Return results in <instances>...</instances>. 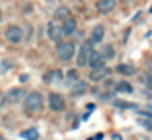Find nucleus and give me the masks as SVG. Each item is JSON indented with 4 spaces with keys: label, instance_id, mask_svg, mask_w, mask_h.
Instances as JSON below:
<instances>
[{
    "label": "nucleus",
    "instance_id": "f257e3e1",
    "mask_svg": "<svg viewBox=\"0 0 152 140\" xmlns=\"http://www.w3.org/2000/svg\"><path fill=\"white\" fill-rule=\"evenodd\" d=\"M23 107H25V112L26 114L39 112L41 107H43V94L38 93V91H31V93H28L26 98H25Z\"/></svg>",
    "mask_w": 152,
    "mask_h": 140
},
{
    "label": "nucleus",
    "instance_id": "f03ea898",
    "mask_svg": "<svg viewBox=\"0 0 152 140\" xmlns=\"http://www.w3.org/2000/svg\"><path fill=\"white\" fill-rule=\"evenodd\" d=\"M56 52H57V57H59L61 60L67 62V60H70V59L74 57V54H75V46H74V42H70V41H62V42L57 44Z\"/></svg>",
    "mask_w": 152,
    "mask_h": 140
},
{
    "label": "nucleus",
    "instance_id": "7ed1b4c3",
    "mask_svg": "<svg viewBox=\"0 0 152 140\" xmlns=\"http://www.w3.org/2000/svg\"><path fill=\"white\" fill-rule=\"evenodd\" d=\"M5 38H7L8 42H12V44H20L21 39H23V29L17 25H10L5 29Z\"/></svg>",
    "mask_w": 152,
    "mask_h": 140
},
{
    "label": "nucleus",
    "instance_id": "20e7f679",
    "mask_svg": "<svg viewBox=\"0 0 152 140\" xmlns=\"http://www.w3.org/2000/svg\"><path fill=\"white\" fill-rule=\"evenodd\" d=\"M93 51V44H92V41H85L82 46H80V49H79V55H77V65L79 67H83V65H87V60H88V55H90V52Z\"/></svg>",
    "mask_w": 152,
    "mask_h": 140
},
{
    "label": "nucleus",
    "instance_id": "39448f33",
    "mask_svg": "<svg viewBox=\"0 0 152 140\" xmlns=\"http://www.w3.org/2000/svg\"><path fill=\"white\" fill-rule=\"evenodd\" d=\"M48 104H49V109L54 111V112H59L66 107V101H64L62 94L54 93V91L49 93V96H48Z\"/></svg>",
    "mask_w": 152,
    "mask_h": 140
},
{
    "label": "nucleus",
    "instance_id": "423d86ee",
    "mask_svg": "<svg viewBox=\"0 0 152 140\" xmlns=\"http://www.w3.org/2000/svg\"><path fill=\"white\" fill-rule=\"evenodd\" d=\"M48 36H49V39L53 42H61V39H62V29H61V26L57 25L56 21H49L48 23Z\"/></svg>",
    "mask_w": 152,
    "mask_h": 140
},
{
    "label": "nucleus",
    "instance_id": "0eeeda50",
    "mask_svg": "<svg viewBox=\"0 0 152 140\" xmlns=\"http://www.w3.org/2000/svg\"><path fill=\"white\" fill-rule=\"evenodd\" d=\"M25 96V90L23 88H12V90L7 91L5 94V103H10V104H17L18 101H21Z\"/></svg>",
    "mask_w": 152,
    "mask_h": 140
},
{
    "label": "nucleus",
    "instance_id": "6e6552de",
    "mask_svg": "<svg viewBox=\"0 0 152 140\" xmlns=\"http://www.w3.org/2000/svg\"><path fill=\"white\" fill-rule=\"evenodd\" d=\"M87 65H88L90 68H98V67H103V65H105V59H103V55L100 54L98 51H95V49H93V51L90 52V55H88Z\"/></svg>",
    "mask_w": 152,
    "mask_h": 140
},
{
    "label": "nucleus",
    "instance_id": "1a4fd4ad",
    "mask_svg": "<svg viewBox=\"0 0 152 140\" xmlns=\"http://www.w3.org/2000/svg\"><path fill=\"white\" fill-rule=\"evenodd\" d=\"M61 29H62V34H64V36L74 34V33H75V29H77V21L69 15L67 18L62 20V26H61Z\"/></svg>",
    "mask_w": 152,
    "mask_h": 140
},
{
    "label": "nucleus",
    "instance_id": "9d476101",
    "mask_svg": "<svg viewBox=\"0 0 152 140\" xmlns=\"http://www.w3.org/2000/svg\"><path fill=\"white\" fill-rule=\"evenodd\" d=\"M116 8V0H98L96 2V10H98L102 15L113 12Z\"/></svg>",
    "mask_w": 152,
    "mask_h": 140
},
{
    "label": "nucleus",
    "instance_id": "9b49d317",
    "mask_svg": "<svg viewBox=\"0 0 152 140\" xmlns=\"http://www.w3.org/2000/svg\"><path fill=\"white\" fill-rule=\"evenodd\" d=\"M110 75V68H106L105 65L103 67H98V68H92L90 72V80L92 81H102L103 78H106Z\"/></svg>",
    "mask_w": 152,
    "mask_h": 140
},
{
    "label": "nucleus",
    "instance_id": "f8f14e48",
    "mask_svg": "<svg viewBox=\"0 0 152 140\" xmlns=\"http://www.w3.org/2000/svg\"><path fill=\"white\" fill-rule=\"evenodd\" d=\"M103 36H105V28H103V25H95L92 29V33H90V41H92V44L102 42Z\"/></svg>",
    "mask_w": 152,
    "mask_h": 140
},
{
    "label": "nucleus",
    "instance_id": "ddd939ff",
    "mask_svg": "<svg viewBox=\"0 0 152 140\" xmlns=\"http://www.w3.org/2000/svg\"><path fill=\"white\" fill-rule=\"evenodd\" d=\"M87 90H88V85H87V81L79 80L72 88H70V94L77 98V96H82L83 93H87Z\"/></svg>",
    "mask_w": 152,
    "mask_h": 140
},
{
    "label": "nucleus",
    "instance_id": "4468645a",
    "mask_svg": "<svg viewBox=\"0 0 152 140\" xmlns=\"http://www.w3.org/2000/svg\"><path fill=\"white\" fill-rule=\"evenodd\" d=\"M116 70L121 75H126V77H132V75L136 73V67L131 64H119L118 67H116Z\"/></svg>",
    "mask_w": 152,
    "mask_h": 140
},
{
    "label": "nucleus",
    "instance_id": "2eb2a0df",
    "mask_svg": "<svg viewBox=\"0 0 152 140\" xmlns=\"http://www.w3.org/2000/svg\"><path fill=\"white\" fill-rule=\"evenodd\" d=\"M62 80V73H61V70H53L49 72V73L44 75V81H48V83H54V81H61Z\"/></svg>",
    "mask_w": 152,
    "mask_h": 140
},
{
    "label": "nucleus",
    "instance_id": "dca6fc26",
    "mask_svg": "<svg viewBox=\"0 0 152 140\" xmlns=\"http://www.w3.org/2000/svg\"><path fill=\"white\" fill-rule=\"evenodd\" d=\"M100 54L103 55L105 60H111V59L115 57V47H113L111 44H106V46H103V49L100 51Z\"/></svg>",
    "mask_w": 152,
    "mask_h": 140
},
{
    "label": "nucleus",
    "instance_id": "f3484780",
    "mask_svg": "<svg viewBox=\"0 0 152 140\" xmlns=\"http://www.w3.org/2000/svg\"><path fill=\"white\" fill-rule=\"evenodd\" d=\"M116 91H119V93H126V94H129V93H132V85L131 83H128V81H118L116 83Z\"/></svg>",
    "mask_w": 152,
    "mask_h": 140
},
{
    "label": "nucleus",
    "instance_id": "a211bd4d",
    "mask_svg": "<svg viewBox=\"0 0 152 140\" xmlns=\"http://www.w3.org/2000/svg\"><path fill=\"white\" fill-rule=\"evenodd\" d=\"M21 137H23L25 140H38L39 139V132H38L34 127H31V129H28V130H23V132H21Z\"/></svg>",
    "mask_w": 152,
    "mask_h": 140
},
{
    "label": "nucleus",
    "instance_id": "6ab92c4d",
    "mask_svg": "<svg viewBox=\"0 0 152 140\" xmlns=\"http://www.w3.org/2000/svg\"><path fill=\"white\" fill-rule=\"evenodd\" d=\"M69 8H67V7H59V8L56 10V12H54V20H64V18H67V16H69Z\"/></svg>",
    "mask_w": 152,
    "mask_h": 140
},
{
    "label": "nucleus",
    "instance_id": "aec40b11",
    "mask_svg": "<svg viewBox=\"0 0 152 140\" xmlns=\"http://www.w3.org/2000/svg\"><path fill=\"white\" fill-rule=\"evenodd\" d=\"M137 124H139V125H142L145 130L152 132V119H151V117H149V119H142V117H141V119H137Z\"/></svg>",
    "mask_w": 152,
    "mask_h": 140
},
{
    "label": "nucleus",
    "instance_id": "412c9836",
    "mask_svg": "<svg viewBox=\"0 0 152 140\" xmlns=\"http://www.w3.org/2000/svg\"><path fill=\"white\" fill-rule=\"evenodd\" d=\"M141 81L145 85L147 88H152V75L151 73H142L141 75Z\"/></svg>",
    "mask_w": 152,
    "mask_h": 140
},
{
    "label": "nucleus",
    "instance_id": "4be33fe9",
    "mask_svg": "<svg viewBox=\"0 0 152 140\" xmlns=\"http://www.w3.org/2000/svg\"><path fill=\"white\" fill-rule=\"evenodd\" d=\"M113 104H115V106H118V107H124V109H128V107H136L134 104H131V103H126V101H118V99L113 101Z\"/></svg>",
    "mask_w": 152,
    "mask_h": 140
},
{
    "label": "nucleus",
    "instance_id": "5701e85b",
    "mask_svg": "<svg viewBox=\"0 0 152 140\" xmlns=\"http://www.w3.org/2000/svg\"><path fill=\"white\" fill-rule=\"evenodd\" d=\"M141 114H144V116H147V117H151V119H152V103L151 104H145L144 111H141Z\"/></svg>",
    "mask_w": 152,
    "mask_h": 140
},
{
    "label": "nucleus",
    "instance_id": "b1692460",
    "mask_svg": "<svg viewBox=\"0 0 152 140\" xmlns=\"http://www.w3.org/2000/svg\"><path fill=\"white\" fill-rule=\"evenodd\" d=\"M67 78H69V80H77V78H79V72L77 70H69L67 72Z\"/></svg>",
    "mask_w": 152,
    "mask_h": 140
},
{
    "label": "nucleus",
    "instance_id": "393cba45",
    "mask_svg": "<svg viewBox=\"0 0 152 140\" xmlns=\"http://www.w3.org/2000/svg\"><path fill=\"white\" fill-rule=\"evenodd\" d=\"M4 106H5V96L0 94V107H4Z\"/></svg>",
    "mask_w": 152,
    "mask_h": 140
},
{
    "label": "nucleus",
    "instance_id": "a878e982",
    "mask_svg": "<svg viewBox=\"0 0 152 140\" xmlns=\"http://www.w3.org/2000/svg\"><path fill=\"white\" fill-rule=\"evenodd\" d=\"M113 140H123V139L118 135V133H115V135H113Z\"/></svg>",
    "mask_w": 152,
    "mask_h": 140
},
{
    "label": "nucleus",
    "instance_id": "bb28decb",
    "mask_svg": "<svg viewBox=\"0 0 152 140\" xmlns=\"http://www.w3.org/2000/svg\"><path fill=\"white\" fill-rule=\"evenodd\" d=\"M20 80H21V81H26V80H28V77H26V75H21Z\"/></svg>",
    "mask_w": 152,
    "mask_h": 140
},
{
    "label": "nucleus",
    "instance_id": "cd10ccee",
    "mask_svg": "<svg viewBox=\"0 0 152 140\" xmlns=\"http://www.w3.org/2000/svg\"><path fill=\"white\" fill-rule=\"evenodd\" d=\"M103 139V135H102V133H98V135H96V140H102Z\"/></svg>",
    "mask_w": 152,
    "mask_h": 140
},
{
    "label": "nucleus",
    "instance_id": "c85d7f7f",
    "mask_svg": "<svg viewBox=\"0 0 152 140\" xmlns=\"http://www.w3.org/2000/svg\"><path fill=\"white\" fill-rule=\"evenodd\" d=\"M149 13H151V15H152V7H151V8H149Z\"/></svg>",
    "mask_w": 152,
    "mask_h": 140
}]
</instances>
